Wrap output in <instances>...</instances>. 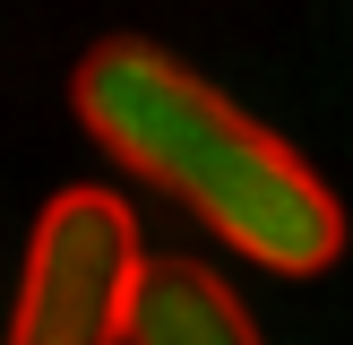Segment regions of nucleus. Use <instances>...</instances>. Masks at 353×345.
Instances as JSON below:
<instances>
[{
    "mask_svg": "<svg viewBox=\"0 0 353 345\" xmlns=\"http://www.w3.org/2000/svg\"><path fill=\"white\" fill-rule=\"evenodd\" d=\"M69 103H78L86 138L103 155H121L138 181L172 190L241 259H259L276 276H319L345 250L336 190L276 130H259L233 95H216L199 69H181L172 52L112 34V43H95L78 61Z\"/></svg>",
    "mask_w": 353,
    "mask_h": 345,
    "instance_id": "nucleus-1",
    "label": "nucleus"
},
{
    "mask_svg": "<svg viewBox=\"0 0 353 345\" xmlns=\"http://www.w3.org/2000/svg\"><path fill=\"white\" fill-rule=\"evenodd\" d=\"M138 276H147L138 216L95 181L61 190L34 216L26 268H17L9 345H130Z\"/></svg>",
    "mask_w": 353,
    "mask_h": 345,
    "instance_id": "nucleus-2",
    "label": "nucleus"
},
{
    "mask_svg": "<svg viewBox=\"0 0 353 345\" xmlns=\"http://www.w3.org/2000/svg\"><path fill=\"white\" fill-rule=\"evenodd\" d=\"M130 345H268L241 310V293L199 259H147L130 310Z\"/></svg>",
    "mask_w": 353,
    "mask_h": 345,
    "instance_id": "nucleus-3",
    "label": "nucleus"
}]
</instances>
